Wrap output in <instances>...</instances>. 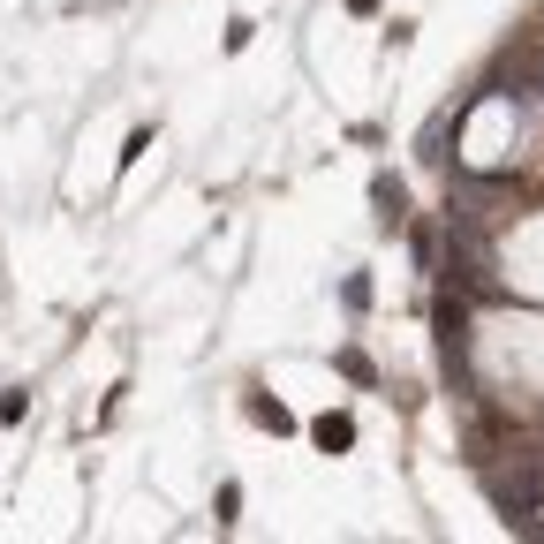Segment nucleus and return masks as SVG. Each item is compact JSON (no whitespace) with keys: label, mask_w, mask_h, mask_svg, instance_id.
<instances>
[{"label":"nucleus","mask_w":544,"mask_h":544,"mask_svg":"<svg viewBox=\"0 0 544 544\" xmlns=\"http://www.w3.org/2000/svg\"><path fill=\"white\" fill-rule=\"evenodd\" d=\"M310 439H318V454H348V446H356V416H340V408H325L318 424H310Z\"/></svg>","instance_id":"f257e3e1"},{"label":"nucleus","mask_w":544,"mask_h":544,"mask_svg":"<svg viewBox=\"0 0 544 544\" xmlns=\"http://www.w3.org/2000/svg\"><path fill=\"white\" fill-rule=\"evenodd\" d=\"M371 204H378V227H401L408 220V189L393 174H371Z\"/></svg>","instance_id":"f03ea898"},{"label":"nucleus","mask_w":544,"mask_h":544,"mask_svg":"<svg viewBox=\"0 0 544 544\" xmlns=\"http://www.w3.org/2000/svg\"><path fill=\"white\" fill-rule=\"evenodd\" d=\"M250 416H257V424L272 431V439H288V431H295V408H280L272 393H257V401H250Z\"/></svg>","instance_id":"7ed1b4c3"},{"label":"nucleus","mask_w":544,"mask_h":544,"mask_svg":"<svg viewBox=\"0 0 544 544\" xmlns=\"http://www.w3.org/2000/svg\"><path fill=\"white\" fill-rule=\"evenodd\" d=\"M340 378H356V386H371V356H363V348H340Z\"/></svg>","instance_id":"20e7f679"},{"label":"nucleus","mask_w":544,"mask_h":544,"mask_svg":"<svg viewBox=\"0 0 544 544\" xmlns=\"http://www.w3.org/2000/svg\"><path fill=\"white\" fill-rule=\"evenodd\" d=\"M340 303H348V310H371V280H363V272H348V288H340Z\"/></svg>","instance_id":"39448f33"},{"label":"nucleus","mask_w":544,"mask_h":544,"mask_svg":"<svg viewBox=\"0 0 544 544\" xmlns=\"http://www.w3.org/2000/svg\"><path fill=\"white\" fill-rule=\"evenodd\" d=\"M212 507H220V522H235V514H242V484H220V499H212Z\"/></svg>","instance_id":"423d86ee"},{"label":"nucleus","mask_w":544,"mask_h":544,"mask_svg":"<svg viewBox=\"0 0 544 544\" xmlns=\"http://www.w3.org/2000/svg\"><path fill=\"white\" fill-rule=\"evenodd\" d=\"M378 8H386V0H348V16H378Z\"/></svg>","instance_id":"0eeeda50"}]
</instances>
